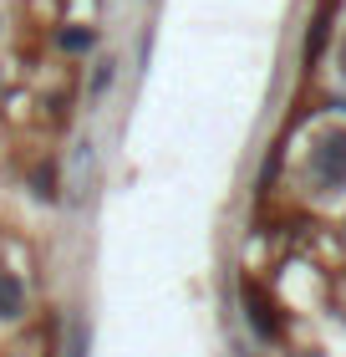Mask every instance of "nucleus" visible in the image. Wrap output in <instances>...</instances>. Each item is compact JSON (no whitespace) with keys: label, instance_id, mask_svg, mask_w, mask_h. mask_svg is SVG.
Listing matches in <instances>:
<instances>
[{"label":"nucleus","instance_id":"f257e3e1","mask_svg":"<svg viewBox=\"0 0 346 357\" xmlns=\"http://www.w3.org/2000/svg\"><path fill=\"white\" fill-rule=\"evenodd\" d=\"M310 184L321 194H341L346 189V128L331 123L310 149Z\"/></svg>","mask_w":346,"mask_h":357},{"label":"nucleus","instance_id":"423d86ee","mask_svg":"<svg viewBox=\"0 0 346 357\" xmlns=\"http://www.w3.org/2000/svg\"><path fill=\"white\" fill-rule=\"evenodd\" d=\"M118 56H97L92 61V77H87V102H102V97L112 92V82H118Z\"/></svg>","mask_w":346,"mask_h":357},{"label":"nucleus","instance_id":"7ed1b4c3","mask_svg":"<svg viewBox=\"0 0 346 357\" xmlns=\"http://www.w3.org/2000/svg\"><path fill=\"white\" fill-rule=\"evenodd\" d=\"M331 26H336V0H316L310 26H306V52H301V72H306V77L321 67L326 46H331Z\"/></svg>","mask_w":346,"mask_h":357},{"label":"nucleus","instance_id":"f03ea898","mask_svg":"<svg viewBox=\"0 0 346 357\" xmlns=\"http://www.w3.org/2000/svg\"><path fill=\"white\" fill-rule=\"evenodd\" d=\"M239 306H244V321H250V332L260 337V342H280V312H275L270 291L260 286L250 271L239 275Z\"/></svg>","mask_w":346,"mask_h":357},{"label":"nucleus","instance_id":"39448f33","mask_svg":"<svg viewBox=\"0 0 346 357\" xmlns=\"http://www.w3.org/2000/svg\"><path fill=\"white\" fill-rule=\"evenodd\" d=\"M56 52H67V56H92V52H97V26H61V31H56Z\"/></svg>","mask_w":346,"mask_h":357},{"label":"nucleus","instance_id":"0eeeda50","mask_svg":"<svg viewBox=\"0 0 346 357\" xmlns=\"http://www.w3.org/2000/svg\"><path fill=\"white\" fill-rule=\"evenodd\" d=\"M31 194H36V199H46V204L61 199V174H56L52 158H46V164H36V174H31Z\"/></svg>","mask_w":346,"mask_h":357},{"label":"nucleus","instance_id":"20e7f679","mask_svg":"<svg viewBox=\"0 0 346 357\" xmlns=\"http://www.w3.org/2000/svg\"><path fill=\"white\" fill-rule=\"evenodd\" d=\"M26 317V281L10 266H0V321Z\"/></svg>","mask_w":346,"mask_h":357},{"label":"nucleus","instance_id":"6e6552de","mask_svg":"<svg viewBox=\"0 0 346 357\" xmlns=\"http://www.w3.org/2000/svg\"><path fill=\"white\" fill-rule=\"evenodd\" d=\"M87 352H92L87 321H72V327H67V342H61V357H87Z\"/></svg>","mask_w":346,"mask_h":357},{"label":"nucleus","instance_id":"1a4fd4ad","mask_svg":"<svg viewBox=\"0 0 346 357\" xmlns=\"http://www.w3.org/2000/svg\"><path fill=\"white\" fill-rule=\"evenodd\" d=\"M336 72H341V77H346V36H341V41H336Z\"/></svg>","mask_w":346,"mask_h":357}]
</instances>
